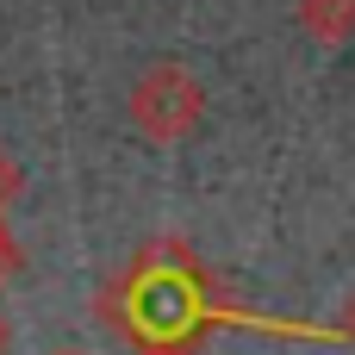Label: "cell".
Returning a JSON list of instances; mask_svg holds the SVG:
<instances>
[{
    "label": "cell",
    "mask_w": 355,
    "mask_h": 355,
    "mask_svg": "<svg viewBox=\"0 0 355 355\" xmlns=\"http://www.w3.org/2000/svg\"><path fill=\"white\" fill-rule=\"evenodd\" d=\"M131 119H137V131H150L156 144H181V137L206 119V87H200V75L181 69V62L144 69L137 87H131Z\"/></svg>",
    "instance_id": "cell-2"
},
{
    "label": "cell",
    "mask_w": 355,
    "mask_h": 355,
    "mask_svg": "<svg viewBox=\"0 0 355 355\" xmlns=\"http://www.w3.org/2000/svg\"><path fill=\"white\" fill-rule=\"evenodd\" d=\"M62 355H81V349H62Z\"/></svg>",
    "instance_id": "cell-8"
},
{
    "label": "cell",
    "mask_w": 355,
    "mask_h": 355,
    "mask_svg": "<svg viewBox=\"0 0 355 355\" xmlns=\"http://www.w3.org/2000/svg\"><path fill=\"white\" fill-rule=\"evenodd\" d=\"M0 349H6V324H0Z\"/></svg>",
    "instance_id": "cell-7"
},
{
    "label": "cell",
    "mask_w": 355,
    "mask_h": 355,
    "mask_svg": "<svg viewBox=\"0 0 355 355\" xmlns=\"http://www.w3.org/2000/svg\"><path fill=\"white\" fill-rule=\"evenodd\" d=\"M300 25L318 44H343L355 31V0H300Z\"/></svg>",
    "instance_id": "cell-3"
},
{
    "label": "cell",
    "mask_w": 355,
    "mask_h": 355,
    "mask_svg": "<svg viewBox=\"0 0 355 355\" xmlns=\"http://www.w3.org/2000/svg\"><path fill=\"white\" fill-rule=\"evenodd\" d=\"M12 268V243H6V231H0V275Z\"/></svg>",
    "instance_id": "cell-6"
},
{
    "label": "cell",
    "mask_w": 355,
    "mask_h": 355,
    "mask_svg": "<svg viewBox=\"0 0 355 355\" xmlns=\"http://www.w3.org/2000/svg\"><path fill=\"white\" fill-rule=\"evenodd\" d=\"M6 193H12V168H6V156H0V206H6Z\"/></svg>",
    "instance_id": "cell-5"
},
{
    "label": "cell",
    "mask_w": 355,
    "mask_h": 355,
    "mask_svg": "<svg viewBox=\"0 0 355 355\" xmlns=\"http://www.w3.org/2000/svg\"><path fill=\"white\" fill-rule=\"evenodd\" d=\"M337 337H343V343H355V293H349V306H343V324H337Z\"/></svg>",
    "instance_id": "cell-4"
},
{
    "label": "cell",
    "mask_w": 355,
    "mask_h": 355,
    "mask_svg": "<svg viewBox=\"0 0 355 355\" xmlns=\"http://www.w3.org/2000/svg\"><path fill=\"white\" fill-rule=\"evenodd\" d=\"M125 312H131V324H137L150 343H181V337L193 331V318L206 312V293H200L193 262L175 256V250L150 256V262L131 275V287H125Z\"/></svg>",
    "instance_id": "cell-1"
}]
</instances>
